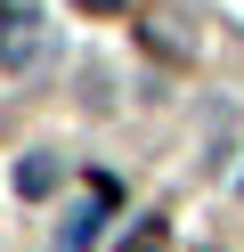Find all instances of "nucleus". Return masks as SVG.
<instances>
[{
	"label": "nucleus",
	"instance_id": "obj_1",
	"mask_svg": "<svg viewBox=\"0 0 244 252\" xmlns=\"http://www.w3.org/2000/svg\"><path fill=\"white\" fill-rule=\"evenodd\" d=\"M41 49H49L41 17L33 8H0V65H41Z\"/></svg>",
	"mask_w": 244,
	"mask_h": 252
},
{
	"label": "nucleus",
	"instance_id": "obj_2",
	"mask_svg": "<svg viewBox=\"0 0 244 252\" xmlns=\"http://www.w3.org/2000/svg\"><path fill=\"white\" fill-rule=\"evenodd\" d=\"M49 187H57V163H49V155L16 163V195H49Z\"/></svg>",
	"mask_w": 244,
	"mask_h": 252
},
{
	"label": "nucleus",
	"instance_id": "obj_3",
	"mask_svg": "<svg viewBox=\"0 0 244 252\" xmlns=\"http://www.w3.org/2000/svg\"><path fill=\"white\" fill-rule=\"evenodd\" d=\"M122 252H163V228H155V220H146V228H139V236H130V244H122Z\"/></svg>",
	"mask_w": 244,
	"mask_h": 252
},
{
	"label": "nucleus",
	"instance_id": "obj_4",
	"mask_svg": "<svg viewBox=\"0 0 244 252\" xmlns=\"http://www.w3.org/2000/svg\"><path fill=\"white\" fill-rule=\"evenodd\" d=\"M73 8H90V17H122L130 0H73Z\"/></svg>",
	"mask_w": 244,
	"mask_h": 252
}]
</instances>
